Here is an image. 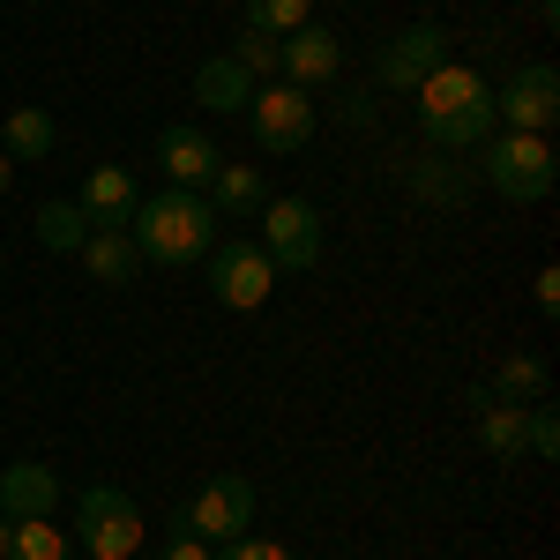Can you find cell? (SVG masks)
I'll use <instances>...</instances> for the list:
<instances>
[{"instance_id": "cell-2", "label": "cell", "mask_w": 560, "mask_h": 560, "mask_svg": "<svg viewBox=\"0 0 560 560\" xmlns=\"http://www.w3.org/2000/svg\"><path fill=\"white\" fill-rule=\"evenodd\" d=\"M128 240L142 261L158 269H187L217 247V210L210 195H187V187H165V195H142L128 217Z\"/></svg>"}, {"instance_id": "cell-6", "label": "cell", "mask_w": 560, "mask_h": 560, "mask_svg": "<svg viewBox=\"0 0 560 560\" xmlns=\"http://www.w3.org/2000/svg\"><path fill=\"white\" fill-rule=\"evenodd\" d=\"M202 261H210L217 306H232V314H247V306H261L277 292V261L261 255V240H217Z\"/></svg>"}, {"instance_id": "cell-26", "label": "cell", "mask_w": 560, "mask_h": 560, "mask_svg": "<svg viewBox=\"0 0 560 560\" xmlns=\"http://www.w3.org/2000/svg\"><path fill=\"white\" fill-rule=\"evenodd\" d=\"M523 456H538V464H553V456H560V419H553V404H530V411H523Z\"/></svg>"}, {"instance_id": "cell-8", "label": "cell", "mask_w": 560, "mask_h": 560, "mask_svg": "<svg viewBox=\"0 0 560 560\" xmlns=\"http://www.w3.org/2000/svg\"><path fill=\"white\" fill-rule=\"evenodd\" d=\"M493 120H509L516 135H553V120H560V75H553V60H530V68H516L509 83L493 90Z\"/></svg>"}, {"instance_id": "cell-33", "label": "cell", "mask_w": 560, "mask_h": 560, "mask_svg": "<svg viewBox=\"0 0 560 560\" xmlns=\"http://www.w3.org/2000/svg\"><path fill=\"white\" fill-rule=\"evenodd\" d=\"M83 560H90V553H83Z\"/></svg>"}, {"instance_id": "cell-21", "label": "cell", "mask_w": 560, "mask_h": 560, "mask_svg": "<svg viewBox=\"0 0 560 560\" xmlns=\"http://www.w3.org/2000/svg\"><path fill=\"white\" fill-rule=\"evenodd\" d=\"M90 240V217L75 210V202H45L38 210V247H52V255H75Z\"/></svg>"}, {"instance_id": "cell-27", "label": "cell", "mask_w": 560, "mask_h": 560, "mask_svg": "<svg viewBox=\"0 0 560 560\" xmlns=\"http://www.w3.org/2000/svg\"><path fill=\"white\" fill-rule=\"evenodd\" d=\"M224 560H292V553H284L277 538H255V530H240V538L224 546Z\"/></svg>"}, {"instance_id": "cell-10", "label": "cell", "mask_w": 560, "mask_h": 560, "mask_svg": "<svg viewBox=\"0 0 560 560\" xmlns=\"http://www.w3.org/2000/svg\"><path fill=\"white\" fill-rule=\"evenodd\" d=\"M448 60V31L441 23H411V31H396V38L374 52V83L382 90H419Z\"/></svg>"}, {"instance_id": "cell-1", "label": "cell", "mask_w": 560, "mask_h": 560, "mask_svg": "<svg viewBox=\"0 0 560 560\" xmlns=\"http://www.w3.org/2000/svg\"><path fill=\"white\" fill-rule=\"evenodd\" d=\"M493 128H501V120H493V90H486L478 68L441 60L427 83H419V135H427V150L464 158V150H478Z\"/></svg>"}, {"instance_id": "cell-3", "label": "cell", "mask_w": 560, "mask_h": 560, "mask_svg": "<svg viewBox=\"0 0 560 560\" xmlns=\"http://www.w3.org/2000/svg\"><path fill=\"white\" fill-rule=\"evenodd\" d=\"M478 179L493 187V195H509V202H546L560 179V158L546 135H486L478 142Z\"/></svg>"}, {"instance_id": "cell-11", "label": "cell", "mask_w": 560, "mask_h": 560, "mask_svg": "<svg viewBox=\"0 0 560 560\" xmlns=\"http://www.w3.org/2000/svg\"><path fill=\"white\" fill-rule=\"evenodd\" d=\"M217 165H224V158H217V142L195 128V120H179V128L158 135V173L173 179V187H187V195H202L217 179Z\"/></svg>"}, {"instance_id": "cell-17", "label": "cell", "mask_w": 560, "mask_h": 560, "mask_svg": "<svg viewBox=\"0 0 560 560\" xmlns=\"http://www.w3.org/2000/svg\"><path fill=\"white\" fill-rule=\"evenodd\" d=\"M247 97H255V75H247L232 52H210V60L195 68V105H210L217 120H224V113H247Z\"/></svg>"}, {"instance_id": "cell-20", "label": "cell", "mask_w": 560, "mask_h": 560, "mask_svg": "<svg viewBox=\"0 0 560 560\" xmlns=\"http://www.w3.org/2000/svg\"><path fill=\"white\" fill-rule=\"evenodd\" d=\"M546 388H553V374H546V359H501V374H493V396L501 404H546Z\"/></svg>"}, {"instance_id": "cell-28", "label": "cell", "mask_w": 560, "mask_h": 560, "mask_svg": "<svg viewBox=\"0 0 560 560\" xmlns=\"http://www.w3.org/2000/svg\"><path fill=\"white\" fill-rule=\"evenodd\" d=\"M158 560H217V553L195 538V530H179V523H173V538H165V553H158Z\"/></svg>"}, {"instance_id": "cell-32", "label": "cell", "mask_w": 560, "mask_h": 560, "mask_svg": "<svg viewBox=\"0 0 560 560\" xmlns=\"http://www.w3.org/2000/svg\"><path fill=\"white\" fill-rule=\"evenodd\" d=\"M0 261H8V255H0Z\"/></svg>"}, {"instance_id": "cell-7", "label": "cell", "mask_w": 560, "mask_h": 560, "mask_svg": "<svg viewBox=\"0 0 560 560\" xmlns=\"http://www.w3.org/2000/svg\"><path fill=\"white\" fill-rule=\"evenodd\" d=\"M261 255L277 261V269H314L322 261V210L300 202V195H277V202H261Z\"/></svg>"}, {"instance_id": "cell-19", "label": "cell", "mask_w": 560, "mask_h": 560, "mask_svg": "<svg viewBox=\"0 0 560 560\" xmlns=\"http://www.w3.org/2000/svg\"><path fill=\"white\" fill-rule=\"evenodd\" d=\"M0 150H8L15 165H38L45 150H52V120H45L38 105H15V113H8V128H0Z\"/></svg>"}, {"instance_id": "cell-12", "label": "cell", "mask_w": 560, "mask_h": 560, "mask_svg": "<svg viewBox=\"0 0 560 560\" xmlns=\"http://www.w3.org/2000/svg\"><path fill=\"white\" fill-rule=\"evenodd\" d=\"M345 75V45L337 31H322V23H300L292 38H284V68H277V83H300V90H322Z\"/></svg>"}, {"instance_id": "cell-14", "label": "cell", "mask_w": 560, "mask_h": 560, "mask_svg": "<svg viewBox=\"0 0 560 560\" xmlns=\"http://www.w3.org/2000/svg\"><path fill=\"white\" fill-rule=\"evenodd\" d=\"M60 509V478H52V464H8L0 471V516L8 523H38Z\"/></svg>"}, {"instance_id": "cell-29", "label": "cell", "mask_w": 560, "mask_h": 560, "mask_svg": "<svg viewBox=\"0 0 560 560\" xmlns=\"http://www.w3.org/2000/svg\"><path fill=\"white\" fill-rule=\"evenodd\" d=\"M538 306L560 314V269H538Z\"/></svg>"}, {"instance_id": "cell-31", "label": "cell", "mask_w": 560, "mask_h": 560, "mask_svg": "<svg viewBox=\"0 0 560 560\" xmlns=\"http://www.w3.org/2000/svg\"><path fill=\"white\" fill-rule=\"evenodd\" d=\"M8 179H15V158H8V150H0V195H8Z\"/></svg>"}, {"instance_id": "cell-25", "label": "cell", "mask_w": 560, "mask_h": 560, "mask_svg": "<svg viewBox=\"0 0 560 560\" xmlns=\"http://www.w3.org/2000/svg\"><path fill=\"white\" fill-rule=\"evenodd\" d=\"M8 560H68V538H60V523L38 516V523H15V546Z\"/></svg>"}, {"instance_id": "cell-5", "label": "cell", "mask_w": 560, "mask_h": 560, "mask_svg": "<svg viewBox=\"0 0 560 560\" xmlns=\"http://www.w3.org/2000/svg\"><path fill=\"white\" fill-rule=\"evenodd\" d=\"M247 128H255V142L269 150V158L306 150V135H314V90H300V83H261L255 97H247Z\"/></svg>"}, {"instance_id": "cell-15", "label": "cell", "mask_w": 560, "mask_h": 560, "mask_svg": "<svg viewBox=\"0 0 560 560\" xmlns=\"http://www.w3.org/2000/svg\"><path fill=\"white\" fill-rule=\"evenodd\" d=\"M135 202H142V187H135L128 165H90L83 195H75V210L90 217V232H97V224H128Z\"/></svg>"}, {"instance_id": "cell-16", "label": "cell", "mask_w": 560, "mask_h": 560, "mask_svg": "<svg viewBox=\"0 0 560 560\" xmlns=\"http://www.w3.org/2000/svg\"><path fill=\"white\" fill-rule=\"evenodd\" d=\"M75 255H83V269H90V277H97V284H113V292L142 277V255H135L128 224H97V232H90V240H83V247H75Z\"/></svg>"}, {"instance_id": "cell-22", "label": "cell", "mask_w": 560, "mask_h": 560, "mask_svg": "<svg viewBox=\"0 0 560 560\" xmlns=\"http://www.w3.org/2000/svg\"><path fill=\"white\" fill-rule=\"evenodd\" d=\"M232 60H240L247 75H269V83H277V68H284V38H269V31H255V23H240Z\"/></svg>"}, {"instance_id": "cell-24", "label": "cell", "mask_w": 560, "mask_h": 560, "mask_svg": "<svg viewBox=\"0 0 560 560\" xmlns=\"http://www.w3.org/2000/svg\"><path fill=\"white\" fill-rule=\"evenodd\" d=\"M247 23L269 38H292L300 23H314V0H247Z\"/></svg>"}, {"instance_id": "cell-4", "label": "cell", "mask_w": 560, "mask_h": 560, "mask_svg": "<svg viewBox=\"0 0 560 560\" xmlns=\"http://www.w3.org/2000/svg\"><path fill=\"white\" fill-rule=\"evenodd\" d=\"M75 538H83L90 560H135L150 530H142V509L120 486H90L83 501H75Z\"/></svg>"}, {"instance_id": "cell-9", "label": "cell", "mask_w": 560, "mask_h": 560, "mask_svg": "<svg viewBox=\"0 0 560 560\" xmlns=\"http://www.w3.org/2000/svg\"><path fill=\"white\" fill-rule=\"evenodd\" d=\"M247 523H255V486H247V478H210V486L179 509V530H195L202 546H232Z\"/></svg>"}, {"instance_id": "cell-23", "label": "cell", "mask_w": 560, "mask_h": 560, "mask_svg": "<svg viewBox=\"0 0 560 560\" xmlns=\"http://www.w3.org/2000/svg\"><path fill=\"white\" fill-rule=\"evenodd\" d=\"M411 187H419V195H427V202H464V195H471V173H464V165H456V173H448V158H441V150H433L427 165H419V173H411Z\"/></svg>"}, {"instance_id": "cell-13", "label": "cell", "mask_w": 560, "mask_h": 560, "mask_svg": "<svg viewBox=\"0 0 560 560\" xmlns=\"http://www.w3.org/2000/svg\"><path fill=\"white\" fill-rule=\"evenodd\" d=\"M464 404H471L478 448H486V456H493V464H516V456H523V411H530V404H501V396H493V388H471V396H464Z\"/></svg>"}, {"instance_id": "cell-18", "label": "cell", "mask_w": 560, "mask_h": 560, "mask_svg": "<svg viewBox=\"0 0 560 560\" xmlns=\"http://www.w3.org/2000/svg\"><path fill=\"white\" fill-rule=\"evenodd\" d=\"M202 195H210L217 217H255L261 202H269V187H261L255 165H217V179L202 187Z\"/></svg>"}, {"instance_id": "cell-30", "label": "cell", "mask_w": 560, "mask_h": 560, "mask_svg": "<svg viewBox=\"0 0 560 560\" xmlns=\"http://www.w3.org/2000/svg\"><path fill=\"white\" fill-rule=\"evenodd\" d=\"M8 546H15V523L0 516V560H8Z\"/></svg>"}]
</instances>
